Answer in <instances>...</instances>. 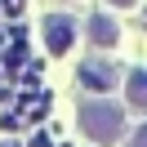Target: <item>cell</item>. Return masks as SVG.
I'll use <instances>...</instances> for the list:
<instances>
[{"instance_id": "1", "label": "cell", "mask_w": 147, "mask_h": 147, "mask_svg": "<svg viewBox=\"0 0 147 147\" xmlns=\"http://www.w3.org/2000/svg\"><path fill=\"white\" fill-rule=\"evenodd\" d=\"M80 129L94 143H116L125 129V111L116 102H80Z\"/></svg>"}, {"instance_id": "4", "label": "cell", "mask_w": 147, "mask_h": 147, "mask_svg": "<svg viewBox=\"0 0 147 147\" xmlns=\"http://www.w3.org/2000/svg\"><path fill=\"white\" fill-rule=\"evenodd\" d=\"M89 40H94L98 49H111V45L120 40V27L107 18V13H94V18H89Z\"/></svg>"}, {"instance_id": "5", "label": "cell", "mask_w": 147, "mask_h": 147, "mask_svg": "<svg viewBox=\"0 0 147 147\" xmlns=\"http://www.w3.org/2000/svg\"><path fill=\"white\" fill-rule=\"evenodd\" d=\"M129 102L134 107H147V71H129Z\"/></svg>"}, {"instance_id": "2", "label": "cell", "mask_w": 147, "mask_h": 147, "mask_svg": "<svg viewBox=\"0 0 147 147\" xmlns=\"http://www.w3.org/2000/svg\"><path fill=\"white\" fill-rule=\"evenodd\" d=\"M45 45H49V54H67L76 45V22L67 13H49L45 18Z\"/></svg>"}, {"instance_id": "3", "label": "cell", "mask_w": 147, "mask_h": 147, "mask_svg": "<svg viewBox=\"0 0 147 147\" xmlns=\"http://www.w3.org/2000/svg\"><path fill=\"white\" fill-rule=\"evenodd\" d=\"M76 76H80V85H85V89H94V94H107L111 85H116V71H111L107 63H85Z\"/></svg>"}, {"instance_id": "6", "label": "cell", "mask_w": 147, "mask_h": 147, "mask_svg": "<svg viewBox=\"0 0 147 147\" xmlns=\"http://www.w3.org/2000/svg\"><path fill=\"white\" fill-rule=\"evenodd\" d=\"M129 147H147V125H143V129L134 134V143H129Z\"/></svg>"}, {"instance_id": "7", "label": "cell", "mask_w": 147, "mask_h": 147, "mask_svg": "<svg viewBox=\"0 0 147 147\" xmlns=\"http://www.w3.org/2000/svg\"><path fill=\"white\" fill-rule=\"evenodd\" d=\"M111 5H116V9H129V5H134V0H111Z\"/></svg>"}]
</instances>
